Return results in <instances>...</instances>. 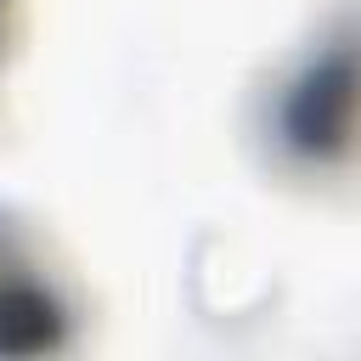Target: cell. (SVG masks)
<instances>
[{"label":"cell","instance_id":"cell-1","mask_svg":"<svg viewBox=\"0 0 361 361\" xmlns=\"http://www.w3.org/2000/svg\"><path fill=\"white\" fill-rule=\"evenodd\" d=\"M276 130H282V147L310 164L350 152L361 135V51L355 45L322 51L288 85V96L276 107Z\"/></svg>","mask_w":361,"mask_h":361},{"label":"cell","instance_id":"cell-2","mask_svg":"<svg viewBox=\"0 0 361 361\" xmlns=\"http://www.w3.org/2000/svg\"><path fill=\"white\" fill-rule=\"evenodd\" d=\"M68 333V310L51 293V282L0 243V355H45Z\"/></svg>","mask_w":361,"mask_h":361},{"label":"cell","instance_id":"cell-3","mask_svg":"<svg viewBox=\"0 0 361 361\" xmlns=\"http://www.w3.org/2000/svg\"><path fill=\"white\" fill-rule=\"evenodd\" d=\"M0 39H6V0H0Z\"/></svg>","mask_w":361,"mask_h":361}]
</instances>
